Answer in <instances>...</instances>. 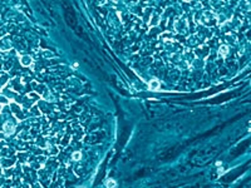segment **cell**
Segmentation results:
<instances>
[{"mask_svg":"<svg viewBox=\"0 0 251 188\" xmlns=\"http://www.w3.org/2000/svg\"><path fill=\"white\" fill-rule=\"evenodd\" d=\"M195 22L205 28H212L215 25H219V15L212 10H206L197 19H195Z\"/></svg>","mask_w":251,"mask_h":188,"instance_id":"6da1fadb","label":"cell"},{"mask_svg":"<svg viewBox=\"0 0 251 188\" xmlns=\"http://www.w3.org/2000/svg\"><path fill=\"white\" fill-rule=\"evenodd\" d=\"M173 30L178 34H186L188 30V22L187 18H185L183 15L175 18V24H173Z\"/></svg>","mask_w":251,"mask_h":188,"instance_id":"7a4b0ae2","label":"cell"},{"mask_svg":"<svg viewBox=\"0 0 251 188\" xmlns=\"http://www.w3.org/2000/svg\"><path fill=\"white\" fill-rule=\"evenodd\" d=\"M162 15H163V10L162 9H157L151 14L150 20L147 22V26L151 28H156V26L160 25L161 20H162Z\"/></svg>","mask_w":251,"mask_h":188,"instance_id":"3957f363","label":"cell"},{"mask_svg":"<svg viewBox=\"0 0 251 188\" xmlns=\"http://www.w3.org/2000/svg\"><path fill=\"white\" fill-rule=\"evenodd\" d=\"M192 52L195 54V58H197V59H206V58L208 57V53H210V48L207 45H204V44H201V45L196 46L192 49Z\"/></svg>","mask_w":251,"mask_h":188,"instance_id":"277c9868","label":"cell"},{"mask_svg":"<svg viewBox=\"0 0 251 188\" xmlns=\"http://www.w3.org/2000/svg\"><path fill=\"white\" fill-rule=\"evenodd\" d=\"M9 105H10V109H12V112L16 115L18 121H23V119H24V115H23V109H22V107H20L18 103H15L14 100L10 102Z\"/></svg>","mask_w":251,"mask_h":188,"instance_id":"5b68a950","label":"cell"},{"mask_svg":"<svg viewBox=\"0 0 251 188\" xmlns=\"http://www.w3.org/2000/svg\"><path fill=\"white\" fill-rule=\"evenodd\" d=\"M45 153L49 157H54L57 156L58 153H59V146H55V144H50V143H47V147H45Z\"/></svg>","mask_w":251,"mask_h":188,"instance_id":"8992f818","label":"cell"},{"mask_svg":"<svg viewBox=\"0 0 251 188\" xmlns=\"http://www.w3.org/2000/svg\"><path fill=\"white\" fill-rule=\"evenodd\" d=\"M14 132H15V125H14V123L10 122V121L5 122V123H4V133H5V134H6V135H12Z\"/></svg>","mask_w":251,"mask_h":188,"instance_id":"52a82bcc","label":"cell"},{"mask_svg":"<svg viewBox=\"0 0 251 188\" xmlns=\"http://www.w3.org/2000/svg\"><path fill=\"white\" fill-rule=\"evenodd\" d=\"M20 59V64L23 67H32L33 65V58L29 55H22L19 58Z\"/></svg>","mask_w":251,"mask_h":188,"instance_id":"ba28073f","label":"cell"},{"mask_svg":"<svg viewBox=\"0 0 251 188\" xmlns=\"http://www.w3.org/2000/svg\"><path fill=\"white\" fill-rule=\"evenodd\" d=\"M148 88L151 90H157L158 88H160V80L156 79V78H153L152 80H150L148 83Z\"/></svg>","mask_w":251,"mask_h":188,"instance_id":"9c48e42d","label":"cell"},{"mask_svg":"<svg viewBox=\"0 0 251 188\" xmlns=\"http://www.w3.org/2000/svg\"><path fill=\"white\" fill-rule=\"evenodd\" d=\"M217 54H219V57L225 58V57L229 54V46H227V45H221V46L219 48V52H217Z\"/></svg>","mask_w":251,"mask_h":188,"instance_id":"30bf717a","label":"cell"},{"mask_svg":"<svg viewBox=\"0 0 251 188\" xmlns=\"http://www.w3.org/2000/svg\"><path fill=\"white\" fill-rule=\"evenodd\" d=\"M26 97H28L29 99H32V100H35V102H39L40 99H42V97H40L37 92H30V93L26 94Z\"/></svg>","mask_w":251,"mask_h":188,"instance_id":"8fae6325","label":"cell"},{"mask_svg":"<svg viewBox=\"0 0 251 188\" xmlns=\"http://www.w3.org/2000/svg\"><path fill=\"white\" fill-rule=\"evenodd\" d=\"M69 142H70V135H64L63 137V139L60 141V147H63V146H65L67 147L68 144H69Z\"/></svg>","mask_w":251,"mask_h":188,"instance_id":"7c38bea8","label":"cell"},{"mask_svg":"<svg viewBox=\"0 0 251 188\" xmlns=\"http://www.w3.org/2000/svg\"><path fill=\"white\" fill-rule=\"evenodd\" d=\"M116 186H117V183H116V181L114 179H107V182H106V187L107 188H116Z\"/></svg>","mask_w":251,"mask_h":188,"instance_id":"4fadbf2b","label":"cell"},{"mask_svg":"<svg viewBox=\"0 0 251 188\" xmlns=\"http://www.w3.org/2000/svg\"><path fill=\"white\" fill-rule=\"evenodd\" d=\"M82 158V153L79 152V150H77V152H74L73 154H72V159L73 160H81Z\"/></svg>","mask_w":251,"mask_h":188,"instance_id":"5bb4252c","label":"cell"},{"mask_svg":"<svg viewBox=\"0 0 251 188\" xmlns=\"http://www.w3.org/2000/svg\"><path fill=\"white\" fill-rule=\"evenodd\" d=\"M43 55L45 57V58H48V59H50V58L54 57V53L50 52V50H48V49H45V50H43Z\"/></svg>","mask_w":251,"mask_h":188,"instance_id":"9a60e30c","label":"cell"},{"mask_svg":"<svg viewBox=\"0 0 251 188\" xmlns=\"http://www.w3.org/2000/svg\"><path fill=\"white\" fill-rule=\"evenodd\" d=\"M5 137H6V134H5L4 132H0V142H1V141H4V139H5Z\"/></svg>","mask_w":251,"mask_h":188,"instance_id":"2e32d148","label":"cell"},{"mask_svg":"<svg viewBox=\"0 0 251 188\" xmlns=\"http://www.w3.org/2000/svg\"><path fill=\"white\" fill-rule=\"evenodd\" d=\"M1 107H3V104H0V113H1V111H3V108H1Z\"/></svg>","mask_w":251,"mask_h":188,"instance_id":"e0dca14e","label":"cell"}]
</instances>
